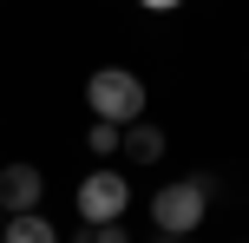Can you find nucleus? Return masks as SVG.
I'll return each mask as SVG.
<instances>
[{"label":"nucleus","mask_w":249,"mask_h":243,"mask_svg":"<svg viewBox=\"0 0 249 243\" xmlns=\"http://www.w3.org/2000/svg\"><path fill=\"white\" fill-rule=\"evenodd\" d=\"M210 197H216V184L203 178H177V184H164L158 197H151V224L158 230H171V237H190L203 217H210Z\"/></svg>","instance_id":"nucleus-1"},{"label":"nucleus","mask_w":249,"mask_h":243,"mask_svg":"<svg viewBox=\"0 0 249 243\" xmlns=\"http://www.w3.org/2000/svg\"><path fill=\"white\" fill-rule=\"evenodd\" d=\"M86 105H92V118L131 125V118H144V79L124 73V66H99V73L86 79Z\"/></svg>","instance_id":"nucleus-2"},{"label":"nucleus","mask_w":249,"mask_h":243,"mask_svg":"<svg viewBox=\"0 0 249 243\" xmlns=\"http://www.w3.org/2000/svg\"><path fill=\"white\" fill-rule=\"evenodd\" d=\"M124 204H131V184H124L118 171H92V178L79 184V217L86 224H118Z\"/></svg>","instance_id":"nucleus-3"},{"label":"nucleus","mask_w":249,"mask_h":243,"mask_svg":"<svg viewBox=\"0 0 249 243\" xmlns=\"http://www.w3.org/2000/svg\"><path fill=\"white\" fill-rule=\"evenodd\" d=\"M39 197H46V171L39 165H0V210H39Z\"/></svg>","instance_id":"nucleus-4"},{"label":"nucleus","mask_w":249,"mask_h":243,"mask_svg":"<svg viewBox=\"0 0 249 243\" xmlns=\"http://www.w3.org/2000/svg\"><path fill=\"white\" fill-rule=\"evenodd\" d=\"M118 151L138 158V165H158V158H164V131L151 125V118H131V125H124V138H118Z\"/></svg>","instance_id":"nucleus-5"},{"label":"nucleus","mask_w":249,"mask_h":243,"mask_svg":"<svg viewBox=\"0 0 249 243\" xmlns=\"http://www.w3.org/2000/svg\"><path fill=\"white\" fill-rule=\"evenodd\" d=\"M0 243H66V237L53 230V217H39V210H13L7 230H0Z\"/></svg>","instance_id":"nucleus-6"},{"label":"nucleus","mask_w":249,"mask_h":243,"mask_svg":"<svg viewBox=\"0 0 249 243\" xmlns=\"http://www.w3.org/2000/svg\"><path fill=\"white\" fill-rule=\"evenodd\" d=\"M118 138H124V125H112V118H92V131H86V145H92L99 158H112V151H118Z\"/></svg>","instance_id":"nucleus-7"},{"label":"nucleus","mask_w":249,"mask_h":243,"mask_svg":"<svg viewBox=\"0 0 249 243\" xmlns=\"http://www.w3.org/2000/svg\"><path fill=\"white\" fill-rule=\"evenodd\" d=\"M92 230H99V243H131V230H124V224H92Z\"/></svg>","instance_id":"nucleus-8"},{"label":"nucleus","mask_w":249,"mask_h":243,"mask_svg":"<svg viewBox=\"0 0 249 243\" xmlns=\"http://www.w3.org/2000/svg\"><path fill=\"white\" fill-rule=\"evenodd\" d=\"M138 7H151V13H171V7H184V0H138Z\"/></svg>","instance_id":"nucleus-9"},{"label":"nucleus","mask_w":249,"mask_h":243,"mask_svg":"<svg viewBox=\"0 0 249 243\" xmlns=\"http://www.w3.org/2000/svg\"><path fill=\"white\" fill-rule=\"evenodd\" d=\"M72 243H99V230H92V224H86V230H79V237H72Z\"/></svg>","instance_id":"nucleus-10"},{"label":"nucleus","mask_w":249,"mask_h":243,"mask_svg":"<svg viewBox=\"0 0 249 243\" xmlns=\"http://www.w3.org/2000/svg\"><path fill=\"white\" fill-rule=\"evenodd\" d=\"M0 230H7V210H0Z\"/></svg>","instance_id":"nucleus-11"}]
</instances>
